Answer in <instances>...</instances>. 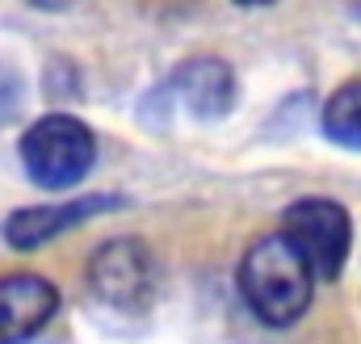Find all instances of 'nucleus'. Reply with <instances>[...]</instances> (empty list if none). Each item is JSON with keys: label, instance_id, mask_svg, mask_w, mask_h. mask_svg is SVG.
<instances>
[{"label": "nucleus", "instance_id": "1", "mask_svg": "<svg viewBox=\"0 0 361 344\" xmlns=\"http://www.w3.org/2000/svg\"><path fill=\"white\" fill-rule=\"evenodd\" d=\"M311 285H315V273L286 231L261 235L240 260V294L248 311L269 328H290L307 315Z\"/></svg>", "mask_w": 361, "mask_h": 344}, {"label": "nucleus", "instance_id": "2", "mask_svg": "<svg viewBox=\"0 0 361 344\" xmlns=\"http://www.w3.org/2000/svg\"><path fill=\"white\" fill-rule=\"evenodd\" d=\"M97 160V135L72 113H42L21 135V164L38 189H72Z\"/></svg>", "mask_w": 361, "mask_h": 344}, {"label": "nucleus", "instance_id": "3", "mask_svg": "<svg viewBox=\"0 0 361 344\" xmlns=\"http://www.w3.org/2000/svg\"><path fill=\"white\" fill-rule=\"evenodd\" d=\"M281 231L290 235V244L307 257L311 273L332 281L341 273V264L349 260V244H353V223L349 210L332 197H298L286 219Z\"/></svg>", "mask_w": 361, "mask_h": 344}, {"label": "nucleus", "instance_id": "4", "mask_svg": "<svg viewBox=\"0 0 361 344\" xmlns=\"http://www.w3.org/2000/svg\"><path fill=\"white\" fill-rule=\"evenodd\" d=\"M89 290L118 311H143L156 294V260L135 240H109L89 257Z\"/></svg>", "mask_w": 361, "mask_h": 344}, {"label": "nucleus", "instance_id": "5", "mask_svg": "<svg viewBox=\"0 0 361 344\" xmlns=\"http://www.w3.org/2000/svg\"><path fill=\"white\" fill-rule=\"evenodd\" d=\"M118 206H122V197H114V193H89V197L51 202V206H25V210H13L4 219V240H8V248L34 252V248L51 244L55 235L72 231L76 223H85L92 214H105V210H118Z\"/></svg>", "mask_w": 361, "mask_h": 344}, {"label": "nucleus", "instance_id": "6", "mask_svg": "<svg viewBox=\"0 0 361 344\" xmlns=\"http://www.w3.org/2000/svg\"><path fill=\"white\" fill-rule=\"evenodd\" d=\"M59 311V290L38 273L0 277V344L34 340Z\"/></svg>", "mask_w": 361, "mask_h": 344}, {"label": "nucleus", "instance_id": "7", "mask_svg": "<svg viewBox=\"0 0 361 344\" xmlns=\"http://www.w3.org/2000/svg\"><path fill=\"white\" fill-rule=\"evenodd\" d=\"M169 92L193 118L214 122V118H227L231 105H235V72L214 55H193L173 72Z\"/></svg>", "mask_w": 361, "mask_h": 344}, {"label": "nucleus", "instance_id": "8", "mask_svg": "<svg viewBox=\"0 0 361 344\" xmlns=\"http://www.w3.org/2000/svg\"><path fill=\"white\" fill-rule=\"evenodd\" d=\"M324 135L336 143V147H349V152H361V80H349L341 85L328 105H324Z\"/></svg>", "mask_w": 361, "mask_h": 344}, {"label": "nucleus", "instance_id": "9", "mask_svg": "<svg viewBox=\"0 0 361 344\" xmlns=\"http://www.w3.org/2000/svg\"><path fill=\"white\" fill-rule=\"evenodd\" d=\"M21 101H25V88H21L17 68L0 63V126H8V122L21 113Z\"/></svg>", "mask_w": 361, "mask_h": 344}, {"label": "nucleus", "instance_id": "10", "mask_svg": "<svg viewBox=\"0 0 361 344\" xmlns=\"http://www.w3.org/2000/svg\"><path fill=\"white\" fill-rule=\"evenodd\" d=\"M34 8H42V13H59V8H68V4H76V0H30Z\"/></svg>", "mask_w": 361, "mask_h": 344}, {"label": "nucleus", "instance_id": "11", "mask_svg": "<svg viewBox=\"0 0 361 344\" xmlns=\"http://www.w3.org/2000/svg\"><path fill=\"white\" fill-rule=\"evenodd\" d=\"M235 4H273V0H235Z\"/></svg>", "mask_w": 361, "mask_h": 344}]
</instances>
